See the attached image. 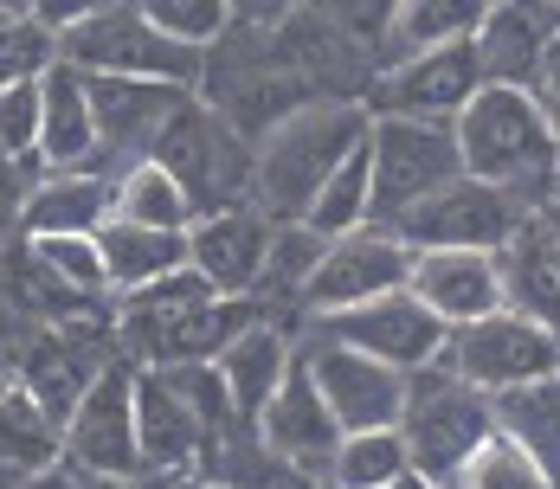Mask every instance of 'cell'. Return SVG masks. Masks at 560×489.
Returning <instances> with one entry per match:
<instances>
[{"label":"cell","mask_w":560,"mask_h":489,"mask_svg":"<svg viewBox=\"0 0 560 489\" xmlns=\"http://www.w3.org/2000/svg\"><path fill=\"white\" fill-rule=\"evenodd\" d=\"M451 142H457L464 181H483V187L509 194L522 213H541L560 194V149L535 91L483 84L464 104V116L451 123Z\"/></svg>","instance_id":"7a4b0ae2"},{"label":"cell","mask_w":560,"mask_h":489,"mask_svg":"<svg viewBox=\"0 0 560 489\" xmlns=\"http://www.w3.org/2000/svg\"><path fill=\"white\" fill-rule=\"evenodd\" d=\"M535 104L548 116V129H555V149H560V46L548 58V71H541V84H535Z\"/></svg>","instance_id":"f35d334b"},{"label":"cell","mask_w":560,"mask_h":489,"mask_svg":"<svg viewBox=\"0 0 560 489\" xmlns=\"http://www.w3.org/2000/svg\"><path fill=\"white\" fill-rule=\"evenodd\" d=\"M39 167L78 174L97 167V116H91V78L58 58L39 78Z\"/></svg>","instance_id":"44dd1931"},{"label":"cell","mask_w":560,"mask_h":489,"mask_svg":"<svg viewBox=\"0 0 560 489\" xmlns=\"http://www.w3.org/2000/svg\"><path fill=\"white\" fill-rule=\"evenodd\" d=\"M155 162L180 181V194L194 200V219L225 213V207H245L252 200V162L258 149L245 142V129L225 116L220 104H180L162 142H155Z\"/></svg>","instance_id":"277c9868"},{"label":"cell","mask_w":560,"mask_h":489,"mask_svg":"<svg viewBox=\"0 0 560 489\" xmlns=\"http://www.w3.org/2000/svg\"><path fill=\"white\" fill-rule=\"evenodd\" d=\"M555 46H560V7H522V0L483 7V20L470 33L483 84H503V91H535Z\"/></svg>","instance_id":"5bb4252c"},{"label":"cell","mask_w":560,"mask_h":489,"mask_svg":"<svg viewBox=\"0 0 560 489\" xmlns=\"http://www.w3.org/2000/svg\"><path fill=\"white\" fill-rule=\"evenodd\" d=\"M290 361H296V341H290L283 328H271V323H252L220 354V361H213V368H220V381H225V393H232V419H238V432H252V426H258V412L278 399Z\"/></svg>","instance_id":"cb8c5ba5"},{"label":"cell","mask_w":560,"mask_h":489,"mask_svg":"<svg viewBox=\"0 0 560 489\" xmlns=\"http://www.w3.org/2000/svg\"><path fill=\"white\" fill-rule=\"evenodd\" d=\"M497 283H503V310H515V316H528L535 328L560 335V245L535 213L503 238Z\"/></svg>","instance_id":"ffe728a7"},{"label":"cell","mask_w":560,"mask_h":489,"mask_svg":"<svg viewBox=\"0 0 560 489\" xmlns=\"http://www.w3.org/2000/svg\"><path fill=\"white\" fill-rule=\"evenodd\" d=\"M116 213V181L97 167H78V174H39L26 187V213L20 232L26 238H97Z\"/></svg>","instance_id":"7402d4cb"},{"label":"cell","mask_w":560,"mask_h":489,"mask_svg":"<svg viewBox=\"0 0 560 489\" xmlns=\"http://www.w3.org/2000/svg\"><path fill=\"white\" fill-rule=\"evenodd\" d=\"M323 245H336L348 232H361V225H374V181H368V149L354 155L348 167H336V181L316 194V207L303 219Z\"/></svg>","instance_id":"4dcf8cb0"},{"label":"cell","mask_w":560,"mask_h":489,"mask_svg":"<svg viewBox=\"0 0 560 489\" xmlns=\"http://www.w3.org/2000/svg\"><path fill=\"white\" fill-rule=\"evenodd\" d=\"M451 489H555V484L535 470V457H528L522 444H509L503 432H490L483 444H477V457L457 470Z\"/></svg>","instance_id":"d590c367"},{"label":"cell","mask_w":560,"mask_h":489,"mask_svg":"<svg viewBox=\"0 0 560 489\" xmlns=\"http://www.w3.org/2000/svg\"><path fill=\"white\" fill-rule=\"evenodd\" d=\"M271 238H278V225L252 200L207 213L187 225V271H200L220 296H252L265 277V258H271Z\"/></svg>","instance_id":"9a60e30c"},{"label":"cell","mask_w":560,"mask_h":489,"mask_svg":"<svg viewBox=\"0 0 560 489\" xmlns=\"http://www.w3.org/2000/svg\"><path fill=\"white\" fill-rule=\"evenodd\" d=\"M252 438H258L271 457L296 464V470H329L341 432H336V419H329V406H323V393H316V381H310V368H303V354L290 361L278 399L258 412Z\"/></svg>","instance_id":"e0dca14e"},{"label":"cell","mask_w":560,"mask_h":489,"mask_svg":"<svg viewBox=\"0 0 560 489\" xmlns=\"http://www.w3.org/2000/svg\"><path fill=\"white\" fill-rule=\"evenodd\" d=\"M477 20H483V7H470V0H399L381 58L406 65V58H425L439 46H464L477 33Z\"/></svg>","instance_id":"83f0119b"},{"label":"cell","mask_w":560,"mask_h":489,"mask_svg":"<svg viewBox=\"0 0 560 489\" xmlns=\"http://www.w3.org/2000/svg\"><path fill=\"white\" fill-rule=\"evenodd\" d=\"M142 13H149V26H155L168 46H180V53H194V58L213 53L225 33H232V20H238L225 0H149Z\"/></svg>","instance_id":"d6a6232c"},{"label":"cell","mask_w":560,"mask_h":489,"mask_svg":"<svg viewBox=\"0 0 560 489\" xmlns=\"http://www.w3.org/2000/svg\"><path fill=\"white\" fill-rule=\"evenodd\" d=\"M323 477H329V489H387L399 477H412V457H406L399 432H361L341 438Z\"/></svg>","instance_id":"f546056e"},{"label":"cell","mask_w":560,"mask_h":489,"mask_svg":"<svg viewBox=\"0 0 560 489\" xmlns=\"http://www.w3.org/2000/svg\"><path fill=\"white\" fill-rule=\"evenodd\" d=\"M78 489H136V477H78Z\"/></svg>","instance_id":"60d3db41"},{"label":"cell","mask_w":560,"mask_h":489,"mask_svg":"<svg viewBox=\"0 0 560 489\" xmlns=\"http://www.w3.org/2000/svg\"><path fill=\"white\" fill-rule=\"evenodd\" d=\"M26 187H33V181L20 174V162H7V155H0V232H13V225H20V213H26Z\"/></svg>","instance_id":"74e56055"},{"label":"cell","mask_w":560,"mask_h":489,"mask_svg":"<svg viewBox=\"0 0 560 489\" xmlns=\"http://www.w3.org/2000/svg\"><path fill=\"white\" fill-rule=\"evenodd\" d=\"M26 258L52 277L58 290H71V296H104L110 290L97 238H26Z\"/></svg>","instance_id":"e575fe53"},{"label":"cell","mask_w":560,"mask_h":489,"mask_svg":"<svg viewBox=\"0 0 560 489\" xmlns=\"http://www.w3.org/2000/svg\"><path fill=\"white\" fill-rule=\"evenodd\" d=\"M13 386V341H0V393Z\"/></svg>","instance_id":"b9f144b4"},{"label":"cell","mask_w":560,"mask_h":489,"mask_svg":"<svg viewBox=\"0 0 560 489\" xmlns=\"http://www.w3.org/2000/svg\"><path fill=\"white\" fill-rule=\"evenodd\" d=\"M368 181H374V225H399L412 207H425L439 187L464 181L457 142L439 123H406V116H374L368 129Z\"/></svg>","instance_id":"8992f818"},{"label":"cell","mask_w":560,"mask_h":489,"mask_svg":"<svg viewBox=\"0 0 560 489\" xmlns=\"http://www.w3.org/2000/svg\"><path fill=\"white\" fill-rule=\"evenodd\" d=\"M497 432V412L483 393L451 374L445 361L406 381V412H399V444L412 457V477H425L432 489H451L457 470L477 457V444Z\"/></svg>","instance_id":"3957f363"},{"label":"cell","mask_w":560,"mask_h":489,"mask_svg":"<svg viewBox=\"0 0 560 489\" xmlns=\"http://www.w3.org/2000/svg\"><path fill=\"white\" fill-rule=\"evenodd\" d=\"M58 58L78 65L84 78H129V84H174V91L200 84V58L168 46L142 7H91L58 39Z\"/></svg>","instance_id":"5b68a950"},{"label":"cell","mask_w":560,"mask_h":489,"mask_svg":"<svg viewBox=\"0 0 560 489\" xmlns=\"http://www.w3.org/2000/svg\"><path fill=\"white\" fill-rule=\"evenodd\" d=\"M477 91H483V71H477V53L464 39V46H439V53H425V58L387 65L381 84H374V97H368V116H406V123L451 129Z\"/></svg>","instance_id":"4fadbf2b"},{"label":"cell","mask_w":560,"mask_h":489,"mask_svg":"<svg viewBox=\"0 0 560 489\" xmlns=\"http://www.w3.org/2000/svg\"><path fill=\"white\" fill-rule=\"evenodd\" d=\"M0 155L20 167L39 162V78L0 84Z\"/></svg>","instance_id":"8d00e7d4"},{"label":"cell","mask_w":560,"mask_h":489,"mask_svg":"<svg viewBox=\"0 0 560 489\" xmlns=\"http://www.w3.org/2000/svg\"><path fill=\"white\" fill-rule=\"evenodd\" d=\"M104 368H110V354H97V348H84V341H65L52 328L26 335V348H13V381L46 406V419H52L58 432L71 426L78 399L91 393V381H97Z\"/></svg>","instance_id":"d6986e66"},{"label":"cell","mask_w":560,"mask_h":489,"mask_svg":"<svg viewBox=\"0 0 560 489\" xmlns=\"http://www.w3.org/2000/svg\"><path fill=\"white\" fill-rule=\"evenodd\" d=\"M26 489H78V470H65V464H58V470H46V477H33Z\"/></svg>","instance_id":"ab89813d"},{"label":"cell","mask_w":560,"mask_h":489,"mask_svg":"<svg viewBox=\"0 0 560 489\" xmlns=\"http://www.w3.org/2000/svg\"><path fill=\"white\" fill-rule=\"evenodd\" d=\"M65 470L78 477H136L142 451H136V368L110 361L91 393L78 399L71 426H65Z\"/></svg>","instance_id":"8fae6325"},{"label":"cell","mask_w":560,"mask_h":489,"mask_svg":"<svg viewBox=\"0 0 560 489\" xmlns=\"http://www.w3.org/2000/svg\"><path fill=\"white\" fill-rule=\"evenodd\" d=\"M490 412H497V432L522 444L535 457V470L560 489V381L503 393V399H490Z\"/></svg>","instance_id":"4316f807"},{"label":"cell","mask_w":560,"mask_h":489,"mask_svg":"<svg viewBox=\"0 0 560 489\" xmlns=\"http://www.w3.org/2000/svg\"><path fill=\"white\" fill-rule=\"evenodd\" d=\"M122 225H149V232H187L194 225V200L180 194V181H174L168 167L155 162H129L116 174V213Z\"/></svg>","instance_id":"f1b7e54d"},{"label":"cell","mask_w":560,"mask_h":489,"mask_svg":"<svg viewBox=\"0 0 560 489\" xmlns=\"http://www.w3.org/2000/svg\"><path fill=\"white\" fill-rule=\"evenodd\" d=\"M445 368L470 393L503 399V393H522V386L560 381V335L535 328L515 310H497V316H483V323H470V328H451Z\"/></svg>","instance_id":"52a82bcc"},{"label":"cell","mask_w":560,"mask_h":489,"mask_svg":"<svg viewBox=\"0 0 560 489\" xmlns=\"http://www.w3.org/2000/svg\"><path fill=\"white\" fill-rule=\"evenodd\" d=\"M162 381H168V393L200 419V432H207V444H225V438L238 432V419H232V393H225L220 368L213 361H187V368H162Z\"/></svg>","instance_id":"836d02e7"},{"label":"cell","mask_w":560,"mask_h":489,"mask_svg":"<svg viewBox=\"0 0 560 489\" xmlns=\"http://www.w3.org/2000/svg\"><path fill=\"white\" fill-rule=\"evenodd\" d=\"M368 97H310V104L283 109L278 123L258 136V162H252V207L271 225H303L316 194L336 181L368 149Z\"/></svg>","instance_id":"6da1fadb"},{"label":"cell","mask_w":560,"mask_h":489,"mask_svg":"<svg viewBox=\"0 0 560 489\" xmlns=\"http://www.w3.org/2000/svg\"><path fill=\"white\" fill-rule=\"evenodd\" d=\"M323 238L310 232V225H278V238H271V258H265V277H258V290H252V303L265 310V303H303V283L310 271L323 265Z\"/></svg>","instance_id":"1f68e13d"},{"label":"cell","mask_w":560,"mask_h":489,"mask_svg":"<svg viewBox=\"0 0 560 489\" xmlns=\"http://www.w3.org/2000/svg\"><path fill=\"white\" fill-rule=\"evenodd\" d=\"M136 451H142V470H194L213 444L200 432V419L168 393L162 374L136 368ZM136 470V477H142Z\"/></svg>","instance_id":"603a6c76"},{"label":"cell","mask_w":560,"mask_h":489,"mask_svg":"<svg viewBox=\"0 0 560 489\" xmlns=\"http://www.w3.org/2000/svg\"><path fill=\"white\" fill-rule=\"evenodd\" d=\"M97 252H104L110 290H122V296H136V290L162 283V277L187 271V232H149V225L110 219V225L97 232Z\"/></svg>","instance_id":"484cf974"},{"label":"cell","mask_w":560,"mask_h":489,"mask_svg":"<svg viewBox=\"0 0 560 489\" xmlns=\"http://www.w3.org/2000/svg\"><path fill=\"white\" fill-rule=\"evenodd\" d=\"M387 489H432L425 477H399V484H387Z\"/></svg>","instance_id":"7bdbcfd3"},{"label":"cell","mask_w":560,"mask_h":489,"mask_svg":"<svg viewBox=\"0 0 560 489\" xmlns=\"http://www.w3.org/2000/svg\"><path fill=\"white\" fill-rule=\"evenodd\" d=\"M194 489H225V484H213V477H200V484H194Z\"/></svg>","instance_id":"ee69618b"},{"label":"cell","mask_w":560,"mask_h":489,"mask_svg":"<svg viewBox=\"0 0 560 489\" xmlns=\"http://www.w3.org/2000/svg\"><path fill=\"white\" fill-rule=\"evenodd\" d=\"M406 277H412V245L387 225H361V232H348L323 252V265L310 271L296 310H310L323 323V316H341V310H361L374 296L406 290Z\"/></svg>","instance_id":"9c48e42d"},{"label":"cell","mask_w":560,"mask_h":489,"mask_svg":"<svg viewBox=\"0 0 560 489\" xmlns=\"http://www.w3.org/2000/svg\"><path fill=\"white\" fill-rule=\"evenodd\" d=\"M522 207L497 194V187H483V181H451L439 187L425 207H412V213L399 219L393 232L412 245V252H503V238L522 225Z\"/></svg>","instance_id":"7c38bea8"},{"label":"cell","mask_w":560,"mask_h":489,"mask_svg":"<svg viewBox=\"0 0 560 489\" xmlns=\"http://www.w3.org/2000/svg\"><path fill=\"white\" fill-rule=\"evenodd\" d=\"M406 296H419L445 328H470L503 310V283L490 252H412Z\"/></svg>","instance_id":"ac0fdd59"},{"label":"cell","mask_w":560,"mask_h":489,"mask_svg":"<svg viewBox=\"0 0 560 489\" xmlns=\"http://www.w3.org/2000/svg\"><path fill=\"white\" fill-rule=\"evenodd\" d=\"M187 104V91L174 84H129V78H91V116H97V155H122L129 162H149L162 129Z\"/></svg>","instance_id":"2e32d148"},{"label":"cell","mask_w":560,"mask_h":489,"mask_svg":"<svg viewBox=\"0 0 560 489\" xmlns=\"http://www.w3.org/2000/svg\"><path fill=\"white\" fill-rule=\"evenodd\" d=\"M65 464V432L46 419V406L13 381L0 393V489H26Z\"/></svg>","instance_id":"d4e9b609"},{"label":"cell","mask_w":560,"mask_h":489,"mask_svg":"<svg viewBox=\"0 0 560 489\" xmlns=\"http://www.w3.org/2000/svg\"><path fill=\"white\" fill-rule=\"evenodd\" d=\"M310 381L323 393L329 419H336L341 438H361V432H399V412H406V374H393L381 361L354 354V348H336L323 335L296 341Z\"/></svg>","instance_id":"30bf717a"},{"label":"cell","mask_w":560,"mask_h":489,"mask_svg":"<svg viewBox=\"0 0 560 489\" xmlns=\"http://www.w3.org/2000/svg\"><path fill=\"white\" fill-rule=\"evenodd\" d=\"M323 341H336V348H354V354H368V361H381L393 374H425V368H439L445 361V341L451 328L419 303V296H406V290H393V296H374V303H361V310H341V316H323L316 323Z\"/></svg>","instance_id":"ba28073f"}]
</instances>
